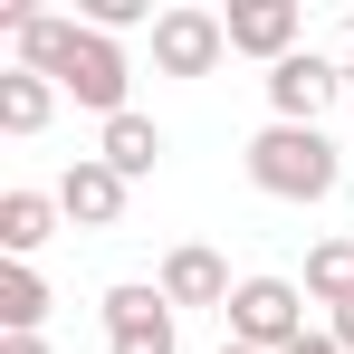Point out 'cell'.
I'll return each mask as SVG.
<instances>
[{"label": "cell", "instance_id": "cell-1", "mask_svg": "<svg viewBox=\"0 0 354 354\" xmlns=\"http://www.w3.org/2000/svg\"><path fill=\"white\" fill-rule=\"evenodd\" d=\"M335 173H345V153L326 144V124H268V134H249V182L268 201H326Z\"/></svg>", "mask_w": 354, "mask_h": 354}, {"label": "cell", "instance_id": "cell-2", "mask_svg": "<svg viewBox=\"0 0 354 354\" xmlns=\"http://www.w3.org/2000/svg\"><path fill=\"white\" fill-rule=\"evenodd\" d=\"M221 316H230V345L288 354L297 335H306V288H297V278H239V297L221 306Z\"/></svg>", "mask_w": 354, "mask_h": 354}, {"label": "cell", "instance_id": "cell-3", "mask_svg": "<svg viewBox=\"0 0 354 354\" xmlns=\"http://www.w3.org/2000/svg\"><path fill=\"white\" fill-rule=\"evenodd\" d=\"M48 86H67L77 106H96L106 124H115V115H134V106H124V48L106 39V29H86V19H77V39H67V58L48 67Z\"/></svg>", "mask_w": 354, "mask_h": 354}, {"label": "cell", "instance_id": "cell-4", "mask_svg": "<svg viewBox=\"0 0 354 354\" xmlns=\"http://www.w3.org/2000/svg\"><path fill=\"white\" fill-rule=\"evenodd\" d=\"M230 48V19H211V10H163L153 19V67L163 77H211Z\"/></svg>", "mask_w": 354, "mask_h": 354}, {"label": "cell", "instance_id": "cell-5", "mask_svg": "<svg viewBox=\"0 0 354 354\" xmlns=\"http://www.w3.org/2000/svg\"><path fill=\"white\" fill-rule=\"evenodd\" d=\"M335 86H345V67L316 58V48H297V58L268 67V115H278V124H316L326 106H335Z\"/></svg>", "mask_w": 354, "mask_h": 354}, {"label": "cell", "instance_id": "cell-6", "mask_svg": "<svg viewBox=\"0 0 354 354\" xmlns=\"http://www.w3.org/2000/svg\"><path fill=\"white\" fill-rule=\"evenodd\" d=\"M106 354H173V297L163 288H106Z\"/></svg>", "mask_w": 354, "mask_h": 354}, {"label": "cell", "instance_id": "cell-7", "mask_svg": "<svg viewBox=\"0 0 354 354\" xmlns=\"http://www.w3.org/2000/svg\"><path fill=\"white\" fill-rule=\"evenodd\" d=\"M124 192H134V182H124L106 153H77V163L58 173V211L77 221V230H115V221H124Z\"/></svg>", "mask_w": 354, "mask_h": 354}, {"label": "cell", "instance_id": "cell-8", "mask_svg": "<svg viewBox=\"0 0 354 354\" xmlns=\"http://www.w3.org/2000/svg\"><path fill=\"white\" fill-rule=\"evenodd\" d=\"M297 29H306V10H297V0H239L230 10V48L239 58H297Z\"/></svg>", "mask_w": 354, "mask_h": 354}, {"label": "cell", "instance_id": "cell-9", "mask_svg": "<svg viewBox=\"0 0 354 354\" xmlns=\"http://www.w3.org/2000/svg\"><path fill=\"white\" fill-rule=\"evenodd\" d=\"M163 297H173V306H230V268H221V249H201V239H192V249H173V259H163Z\"/></svg>", "mask_w": 354, "mask_h": 354}, {"label": "cell", "instance_id": "cell-10", "mask_svg": "<svg viewBox=\"0 0 354 354\" xmlns=\"http://www.w3.org/2000/svg\"><path fill=\"white\" fill-rule=\"evenodd\" d=\"M48 230H58V192H0V249L10 259H29Z\"/></svg>", "mask_w": 354, "mask_h": 354}, {"label": "cell", "instance_id": "cell-11", "mask_svg": "<svg viewBox=\"0 0 354 354\" xmlns=\"http://www.w3.org/2000/svg\"><path fill=\"white\" fill-rule=\"evenodd\" d=\"M96 153H106V163H115L124 182H144L153 163H163V124H153V115H115V124H106V144H96Z\"/></svg>", "mask_w": 354, "mask_h": 354}, {"label": "cell", "instance_id": "cell-12", "mask_svg": "<svg viewBox=\"0 0 354 354\" xmlns=\"http://www.w3.org/2000/svg\"><path fill=\"white\" fill-rule=\"evenodd\" d=\"M306 297L335 306V316L354 306V239H316V249H306Z\"/></svg>", "mask_w": 354, "mask_h": 354}, {"label": "cell", "instance_id": "cell-13", "mask_svg": "<svg viewBox=\"0 0 354 354\" xmlns=\"http://www.w3.org/2000/svg\"><path fill=\"white\" fill-rule=\"evenodd\" d=\"M48 106H58V86H48V77H29V67H10V77H0V134H39Z\"/></svg>", "mask_w": 354, "mask_h": 354}, {"label": "cell", "instance_id": "cell-14", "mask_svg": "<svg viewBox=\"0 0 354 354\" xmlns=\"http://www.w3.org/2000/svg\"><path fill=\"white\" fill-rule=\"evenodd\" d=\"M39 316H48V278H39L29 259H10V268H0V326H10V335H39Z\"/></svg>", "mask_w": 354, "mask_h": 354}, {"label": "cell", "instance_id": "cell-15", "mask_svg": "<svg viewBox=\"0 0 354 354\" xmlns=\"http://www.w3.org/2000/svg\"><path fill=\"white\" fill-rule=\"evenodd\" d=\"M77 19H86V29H106V39H115V29H134V19H163V10H144V0H86V10H77Z\"/></svg>", "mask_w": 354, "mask_h": 354}, {"label": "cell", "instance_id": "cell-16", "mask_svg": "<svg viewBox=\"0 0 354 354\" xmlns=\"http://www.w3.org/2000/svg\"><path fill=\"white\" fill-rule=\"evenodd\" d=\"M0 354H48V345H39V335H0Z\"/></svg>", "mask_w": 354, "mask_h": 354}, {"label": "cell", "instance_id": "cell-17", "mask_svg": "<svg viewBox=\"0 0 354 354\" xmlns=\"http://www.w3.org/2000/svg\"><path fill=\"white\" fill-rule=\"evenodd\" d=\"M326 335H335V345H345V354H354V306H345V316H335V326H326Z\"/></svg>", "mask_w": 354, "mask_h": 354}, {"label": "cell", "instance_id": "cell-18", "mask_svg": "<svg viewBox=\"0 0 354 354\" xmlns=\"http://www.w3.org/2000/svg\"><path fill=\"white\" fill-rule=\"evenodd\" d=\"M335 67H345V77H354V19H345V48H335Z\"/></svg>", "mask_w": 354, "mask_h": 354}, {"label": "cell", "instance_id": "cell-19", "mask_svg": "<svg viewBox=\"0 0 354 354\" xmlns=\"http://www.w3.org/2000/svg\"><path fill=\"white\" fill-rule=\"evenodd\" d=\"M221 354H249V345H221Z\"/></svg>", "mask_w": 354, "mask_h": 354}]
</instances>
